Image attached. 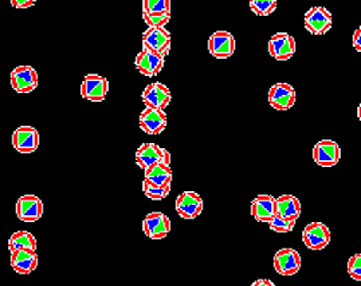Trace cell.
<instances>
[{
  "instance_id": "obj_1",
  "label": "cell",
  "mask_w": 361,
  "mask_h": 286,
  "mask_svg": "<svg viewBox=\"0 0 361 286\" xmlns=\"http://www.w3.org/2000/svg\"><path fill=\"white\" fill-rule=\"evenodd\" d=\"M136 164H138L140 169L147 171L148 167L155 166L159 162L171 164V154H169L167 148L160 147L157 143H143L140 145L138 150H136Z\"/></svg>"
},
{
  "instance_id": "obj_2",
  "label": "cell",
  "mask_w": 361,
  "mask_h": 286,
  "mask_svg": "<svg viewBox=\"0 0 361 286\" xmlns=\"http://www.w3.org/2000/svg\"><path fill=\"white\" fill-rule=\"evenodd\" d=\"M11 142H13L14 150L19 152V154H33L40 147V133L33 126H28V124L19 126L14 129Z\"/></svg>"
},
{
  "instance_id": "obj_3",
  "label": "cell",
  "mask_w": 361,
  "mask_h": 286,
  "mask_svg": "<svg viewBox=\"0 0 361 286\" xmlns=\"http://www.w3.org/2000/svg\"><path fill=\"white\" fill-rule=\"evenodd\" d=\"M305 30L312 35H325L332 28V14L325 7L315 6L306 11L305 14Z\"/></svg>"
},
{
  "instance_id": "obj_4",
  "label": "cell",
  "mask_w": 361,
  "mask_h": 286,
  "mask_svg": "<svg viewBox=\"0 0 361 286\" xmlns=\"http://www.w3.org/2000/svg\"><path fill=\"white\" fill-rule=\"evenodd\" d=\"M11 86L16 93H31L38 86V73L33 66H18L11 71Z\"/></svg>"
},
{
  "instance_id": "obj_5",
  "label": "cell",
  "mask_w": 361,
  "mask_h": 286,
  "mask_svg": "<svg viewBox=\"0 0 361 286\" xmlns=\"http://www.w3.org/2000/svg\"><path fill=\"white\" fill-rule=\"evenodd\" d=\"M140 128L147 135H162L164 129L167 128V114L162 109L150 107L145 105V109L140 114Z\"/></svg>"
},
{
  "instance_id": "obj_6",
  "label": "cell",
  "mask_w": 361,
  "mask_h": 286,
  "mask_svg": "<svg viewBox=\"0 0 361 286\" xmlns=\"http://www.w3.org/2000/svg\"><path fill=\"white\" fill-rule=\"evenodd\" d=\"M274 269L281 276H294L301 269V256L291 246L281 249L274 256Z\"/></svg>"
},
{
  "instance_id": "obj_7",
  "label": "cell",
  "mask_w": 361,
  "mask_h": 286,
  "mask_svg": "<svg viewBox=\"0 0 361 286\" xmlns=\"http://www.w3.org/2000/svg\"><path fill=\"white\" fill-rule=\"evenodd\" d=\"M16 215L23 222H37L43 215V202L37 195H23L16 202Z\"/></svg>"
},
{
  "instance_id": "obj_8",
  "label": "cell",
  "mask_w": 361,
  "mask_h": 286,
  "mask_svg": "<svg viewBox=\"0 0 361 286\" xmlns=\"http://www.w3.org/2000/svg\"><path fill=\"white\" fill-rule=\"evenodd\" d=\"M303 244L310 250H324L331 244V230L324 222H310L303 230Z\"/></svg>"
},
{
  "instance_id": "obj_9",
  "label": "cell",
  "mask_w": 361,
  "mask_h": 286,
  "mask_svg": "<svg viewBox=\"0 0 361 286\" xmlns=\"http://www.w3.org/2000/svg\"><path fill=\"white\" fill-rule=\"evenodd\" d=\"M143 47L166 59L171 52V33L167 28H147L143 33Z\"/></svg>"
},
{
  "instance_id": "obj_10",
  "label": "cell",
  "mask_w": 361,
  "mask_h": 286,
  "mask_svg": "<svg viewBox=\"0 0 361 286\" xmlns=\"http://www.w3.org/2000/svg\"><path fill=\"white\" fill-rule=\"evenodd\" d=\"M109 81L100 74H86L81 83V97L92 102H102L107 99Z\"/></svg>"
},
{
  "instance_id": "obj_11",
  "label": "cell",
  "mask_w": 361,
  "mask_h": 286,
  "mask_svg": "<svg viewBox=\"0 0 361 286\" xmlns=\"http://www.w3.org/2000/svg\"><path fill=\"white\" fill-rule=\"evenodd\" d=\"M209 52L215 59H229L236 52V38L229 31H215L209 38Z\"/></svg>"
},
{
  "instance_id": "obj_12",
  "label": "cell",
  "mask_w": 361,
  "mask_h": 286,
  "mask_svg": "<svg viewBox=\"0 0 361 286\" xmlns=\"http://www.w3.org/2000/svg\"><path fill=\"white\" fill-rule=\"evenodd\" d=\"M313 160L320 167H334L341 160V147L334 140H320L313 147Z\"/></svg>"
},
{
  "instance_id": "obj_13",
  "label": "cell",
  "mask_w": 361,
  "mask_h": 286,
  "mask_svg": "<svg viewBox=\"0 0 361 286\" xmlns=\"http://www.w3.org/2000/svg\"><path fill=\"white\" fill-rule=\"evenodd\" d=\"M294 102H296V90L293 88V85L281 81L269 90V104L276 111H289Z\"/></svg>"
},
{
  "instance_id": "obj_14",
  "label": "cell",
  "mask_w": 361,
  "mask_h": 286,
  "mask_svg": "<svg viewBox=\"0 0 361 286\" xmlns=\"http://www.w3.org/2000/svg\"><path fill=\"white\" fill-rule=\"evenodd\" d=\"M176 213L183 219H196L203 213V198L196 191H183L176 198Z\"/></svg>"
},
{
  "instance_id": "obj_15",
  "label": "cell",
  "mask_w": 361,
  "mask_h": 286,
  "mask_svg": "<svg viewBox=\"0 0 361 286\" xmlns=\"http://www.w3.org/2000/svg\"><path fill=\"white\" fill-rule=\"evenodd\" d=\"M143 233L150 240H162L171 233V219L164 213H150L143 219Z\"/></svg>"
},
{
  "instance_id": "obj_16",
  "label": "cell",
  "mask_w": 361,
  "mask_h": 286,
  "mask_svg": "<svg viewBox=\"0 0 361 286\" xmlns=\"http://www.w3.org/2000/svg\"><path fill=\"white\" fill-rule=\"evenodd\" d=\"M269 54L277 61H289L296 54V40L289 33H276L269 40Z\"/></svg>"
},
{
  "instance_id": "obj_17",
  "label": "cell",
  "mask_w": 361,
  "mask_h": 286,
  "mask_svg": "<svg viewBox=\"0 0 361 286\" xmlns=\"http://www.w3.org/2000/svg\"><path fill=\"white\" fill-rule=\"evenodd\" d=\"M141 100H143L145 105H150V107H155V109H162L164 111L172 100L171 90H169L164 83H160V81H155V83L145 86L143 93H141Z\"/></svg>"
},
{
  "instance_id": "obj_18",
  "label": "cell",
  "mask_w": 361,
  "mask_h": 286,
  "mask_svg": "<svg viewBox=\"0 0 361 286\" xmlns=\"http://www.w3.org/2000/svg\"><path fill=\"white\" fill-rule=\"evenodd\" d=\"M164 64H166V59L160 57L159 54L152 52L150 49H141L140 54L136 56L135 66L136 69L143 74V76H155L164 69Z\"/></svg>"
},
{
  "instance_id": "obj_19",
  "label": "cell",
  "mask_w": 361,
  "mask_h": 286,
  "mask_svg": "<svg viewBox=\"0 0 361 286\" xmlns=\"http://www.w3.org/2000/svg\"><path fill=\"white\" fill-rule=\"evenodd\" d=\"M251 215H253L255 221L269 225L270 219L276 215V197L264 193L253 198V202H251Z\"/></svg>"
},
{
  "instance_id": "obj_20",
  "label": "cell",
  "mask_w": 361,
  "mask_h": 286,
  "mask_svg": "<svg viewBox=\"0 0 361 286\" xmlns=\"http://www.w3.org/2000/svg\"><path fill=\"white\" fill-rule=\"evenodd\" d=\"M11 268L18 274H31L38 268V254L35 250L11 252Z\"/></svg>"
},
{
  "instance_id": "obj_21",
  "label": "cell",
  "mask_w": 361,
  "mask_h": 286,
  "mask_svg": "<svg viewBox=\"0 0 361 286\" xmlns=\"http://www.w3.org/2000/svg\"><path fill=\"white\" fill-rule=\"evenodd\" d=\"M276 215L288 221L298 222L301 215V202L294 195H281L276 198Z\"/></svg>"
},
{
  "instance_id": "obj_22",
  "label": "cell",
  "mask_w": 361,
  "mask_h": 286,
  "mask_svg": "<svg viewBox=\"0 0 361 286\" xmlns=\"http://www.w3.org/2000/svg\"><path fill=\"white\" fill-rule=\"evenodd\" d=\"M143 174H145L143 181L152 183V185L171 186V183H172L171 164L159 162V164H155V166L148 167L147 171H143Z\"/></svg>"
},
{
  "instance_id": "obj_23",
  "label": "cell",
  "mask_w": 361,
  "mask_h": 286,
  "mask_svg": "<svg viewBox=\"0 0 361 286\" xmlns=\"http://www.w3.org/2000/svg\"><path fill=\"white\" fill-rule=\"evenodd\" d=\"M16 250H35L37 252V240H35L33 233L26 230H19L11 234L9 252H16Z\"/></svg>"
},
{
  "instance_id": "obj_24",
  "label": "cell",
  "mask_w": 361,
  "mask_h": 286,
  "mask_svg": "<svg viewBox=\"0 0 361 286\" xmlns=\"http://www.w3.org/2000/svg\"><path fill=\"white\" fill-rule=\"evenodd\" d=\"M248 4L250 9L257 16H262V18L276 13L277 9V0H248Z\"/></svg>"
},
{
  "instance_id": "obj_25",
  "label": "cell",
  "mask_w": 361,
  "mask_h": 286,
  "mask_svg": "<svg viewBox=\"0 0 361 286\" xmlns=\"http://www.w3.org/2000/svg\"><path fill=\"white\" fill-rule=\"evenodd\" d=\"M145 14H171V0H143Z\"/></svg>"
},
{
  "instance_id": "obj_26",
  "label": "cell",
  "mask_w": 361,
  "mask_h": 286,
  "mask_svg": "<svg viewBox=\"0 0 361 286\" xmlns=\"http://www.w3.org/2000/svg\"><path fill=\"white\" fill-rule=\"evenodd\" d=\"M143 193L150 201H164L171 193V186H157L148 181H143Z\"/></svg>"
},
{
  "instance_id": "obj_27",
  "label": "cell",
  "mask_w": 361,
  "mask_h": 286,
  "mask_svg": "<svg viewBox=\"0 0 361 286\" xmlns=\"http://www.w3.org/2000/svg\"><path fill=\"white\" fill-rule=\"evenodd\" d=\"M294 226H296V222L288 221V219H282V218H279V215H274L269 222V228L272 230L274 233H281V234L291 233V231L294 230Z\"/></svg>"
},
{
  "instance_id": "obj_28",
  "label": "cell",
  "mask_w": 361,
  "mask_h": 286,
  "mask_svg": "<svg viewBox=\"0 0 361 286\" xmlns=\"http://www.w3.org/2000/svg\"><path fill=\"white\" fill-rule=\"evenodd\" d=\"M143 21L147 23L148 28H166L171 21V14H145Z\"/></svg>"
},
{
  "instance_id": "obj_29",
  "label": "cell",
  "mask_w": 361,
  "mask_h": 286,
  "mask_svg": "<svg viewBox=\"0 0 361 286\" xmlns=\"http://www.w3.org/2000/svg\"><path fill=\"white\" fill-rule=\"evenodd\" d=\"M348 274L355 281H361V254H355L348 261Z\"/></svg>"
},
{
  "instance_id": "obj_30",
  "label": "cell",
  "mask_w": 361,
  "mask_h": 286,
  "mask_svg": "<svg viewBox=\"0 0 361 286\" xmlns=\"http://www.w3.org/2000/svg\"><path fill=\"white\" fill-rule=\"evenodd\" d=\"M14 9H30L37 4V0H9Z\"/></svg>"
},
{
  "instance_id": "obj_31",
  "label": "cell",
  "mask_w": 361,
  "mask_h": 286,
  "mask_svg": "<svg viewBox=\"0 0 361 286\" xmlns=\"http://www.w3.org/2000/svg\"><path fill=\"white\" fill-rule=\"evenodd\" d=\"M353 47L361 54V26L353 33Z\"/></svg>"
},
{
  "instance_id": "obj_32",
  "label": "cell",
  "mask_w": 361,
  "mask_h": 286,
  "mask_svg": "<svg viewBox=\"0 0 361 286\" xmlns=\"http://www.w3.org/2000/svg\"><path fill=\"white\" fill-rule=\"evenodd\" d=\"M251 286H276V285H274V281L270 280H257Z\"/></svg>"
},
{
  "instance_id": "obj_33",
  "label": "cell",
  "mask_w": 361,
  "mask_h": 286,
  "mask_svg": "<svg viewBox=\"0 0 361 286\" xmlns=\"http://www.w3.org/2000/svg\"><path fill=\"white\" fill-rule=\"evenodd\" d=\"M358 119H360V123H361V102H360V105H358Z\"/></svg>"
},
{
  "instance_id": "obj_34",
  "label": "cell",
  "mask_w": 361,
  "mask_h": 286,
  "mask_svg": "<svg viewBox=\"0 0 361 286\" xmlns=\"http://www.w3.org/2000/svg\"><path fill=\"white\" fill-rule=\"evenodd\" d=\"M243 286H251V285H243Z\"/></svg>"
},
{
  "instance_id": "obj_35",
  "label": "cell",
  "mask_w": 361,
  "mask_h": 286,
  "mask_svg": "<svg viewBox=\"0 0 361 286\" xmlns=\"http://www.w3.org/2000/svg\"><path fill=\"white\" fill-rule=\"evenodd\" d=\"M288 286H293V285H288Z\"/></svg>"
},
{
  "instance_id": "obj_36",
  "label": "cell",
  "mask_w": 361,
  "mask_h": 286,
  "mask_svg": "<svg viewBox=\"0 0 361 286\" xmlns=\"http://www.w3.org/2000/svg\"><path fill=\"white\" fill-rule=\"evenodd\" d=\"M222 286H224V285H222Z\"/></svg>"
},
{
  "instance_id": "obj_37",
  "label": "cell",
  "mask_w": 361,
  "mask_h": 286,
  "mask_svg": "<svg viewBox=\"0 0 361 286\" xmlns=\"http://www.w3.org/2000/svg\"><path fill=\"white\" fill-rule=\"evenodd\" d=\"M61 286H62V285H61Z\"/></svg>"
}]
</instances>
